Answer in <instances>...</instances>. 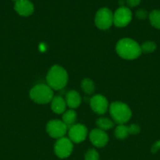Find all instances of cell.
Returning a JSON list of instances; mask_svg holds the SVG:
<instances>
[{"label":"cell","mask_w":160,"mask_h":160,"mask_svg":"<svg viewBox=\"0 0 160 160\" xmlns=\"http://www.w3.org/2000/svg\"><path fill=\"white\" fill-rule=\"evenodd\" d=\"M132 20V12L129 7L120 6L113 14V23L116 27L123 28L128 25Z\"/></svg>","instance_id":"6"},{"label":"cell","mask_w":160,"mask_h":160,"mask_svg":"<svg viewBox=\"0 0 160 160\" xmlns=\"http://www.w3.org/2000/svg\"><path fill=\"white\" fill-rule=\"evenodd\" d=\"M90 107L97 114H104L107 112L108 102L106 98L101 95H96L90 99Z\"/></svg>","instance_id":"10"},{"label":"cell","mask_w":160,"mask_h":160,"mask_svg":"<svg viewBox=\"0 0 160 160\" xmlns=\"http://www.w3.org/2000/svg\"><path fill=\"white\" fill-rule=\"evenodd\" d=\"M67 104L66 102L62 97L55 96L51 101L52 110L57 114H61L66 111Z\"/></svg>","instance_id":"14"},{"label":"cell","mask_w":160,"mask_h":160,"mask_svg":"<svg viewBox=\"0 0 160 160\" xmlns=\"http://www.w3.org/2000/svg\"><path fill=\"white\" fill-rule=\"evenodd\" d=\"M73 144L70 139L61 138L57 140L54 145V152L56 156L61 159L67 158L72 152Z\"/></svg>","instance_id":"8"},{"label":"cell","mask_w":160,"mask_h":160,"mask_svg":"<svg viewBox=\"0 0 160 160\" xmlns=\"http://www.w3.org/2000/svg\"><path fill=\"white\" fill-rule=\"evenodd\" d=\"M82 89L84 91L85 93L88 94V95H91L93 93L94 90H95V87H94V84L90 79L89 78H85L83 80L81 83Z\"/></svg>","instance_id":"18"},{"label":"cell","mask_w":160,"mask_h":160,"mask_svg":"<svg viewBox=\"0 0 160 160\" xmlns=\"http://www.w3.org/2000/svg\"><path fill=\"white\" fill-rule=\"evenodd\" d=\"M76 112L72 109L65 111L63 115V122L67 125V127L73 126L76 120Z\"/></svg>","instance_id":"15"},{"label":"cell","mask_w":160,"mask_h":160,"mask_svg":"<svg viewBox=\"0 0 160 160\" xmlns=\"http://www.w3.org/2000/svg\"><path fill=\"white\" fill-rule=\"evenodd\" d=\"M141 1V0H126V3L130 7H134V6H138Z\"/></svg>","instance_id":"24"},{"label":"cell","mask_w":160,"mask_h":160,"mask_svg":"<svg viewBox=\"0 0 160 160\" xmlns=\"http://www.w3.org/2000/svg\"><path fill=\"white\" fill-rule=\"evenodd\" d=\"M136 16L138 19L140 20H144L147 17L148 13H147V11L144 10V9H139L136 12Z\"/></svg>","instance_id":"22"},{"label":"cell","mask_w":160,"mask_h":160,"mask_svg":"<svg viewBox=\"0 0 160 160\" xmlns=\"http://www.w3.org/2000/svg\"><path fill=\"white\" fill-rule=\"evenodd\" d=\"M14 1H17V0H14Z\"/></svg>","instance_id":"26"},{"label":"cell","mask_w":160,"mask_h":160,"mask_svg":"<svg viewBox=\"0 0 160 160\" xmlns=\"http://www.w3.org/2000/svg\"><path fill=\"white\" fill-rule=\"evenodd\" d=\"M116 52L122 59H135L141 54V46L135 41L130 38L121 39L116 45Z\"/></svg>","instance_id":"1"},{"label":"cell","mask_w":160,"mask_h":160,"mask_svg":"<svg viewBox=\"0 0 160 160\" xmlns=\"http://www.w3.org/2000/svg\"><path fill=\"white\" fill-rule=\"evenodd\" d=\"M65 102L68 107H70L71 109H75L78 107L81 103V97L76 91H70L66 95Z\"/></svg>","instance_id":"13"},{"label":"cell","mask_w":160,"mask_h":160,"mask_svg":"<svg viewBox=\"0 0 160 160\" xmlns=\"http://www.w3.org/2000/svg\"><path fill=\"white\" fill-rule=\"evenodd\" d=\"M85 160H99L98 152L94 149H89L85 155Z\"/></svg>","instance_id":"21"},{"label":"cell","mask_w":160,"mask_h":160,"mask_svg":"<svg viewBox=\"0 0 160 160\" xmlns=\"http://www.w3.org/2000/svg\"><path fill=\"white\" fill-rule=\"evenodd\" d=\"M89 139L93 145L97 148H103L108 142V136L104 131L100 129H94L89 134Z\"/></svg>","instance_id":"11"},{"label":"cell","mask_w":160,"mask_h":160,"mask_svg":"<svg viewBox=\"0 0 160 160\" xmlns=\"http://www.w3.org/2000/svg\"><path fill=\"white\" fill-rule=\"evenodd\" d=\"M151 24L157 29H160V10L154 9L149 14Z\"/></svg>","instance_id":"17"},{"label":"cell","mask_w":160,"mask_h":160,"mask_svg":"<svg viewBox=\"0 0 160 160\" xmlns=\"http://www.w3.org/2000/svg\"><path fill=\"white\" fill-rule=\"evenodd\" d=\"M14 9L22 17H29L34 12V5L29 0H17L14 5Z\"/></svg>","instance_id":"12"},{"label":"cell","mask_w":160,"mask_h":160,"mask_svg":"<svg viewBox=\"0 0 160 160\" xmlns=\"http://www.w3.org/2000/svg\"><path fill=\"white\" fill-rule=\"evenodd\" d=\"M109 112L114 121L119 124L127 123L132 116L130 107L126 104L120 102H115L111 103L109 108Z\"/></svg>","instance_id":"3"},{"label":"cell","mask_w":160,"mask_h":160,"mask_svg":"<svg viewBox=\"0 0 160 160\" xmlns=\"http://www.w3.org/2000/svg\"><path fill=\"white\" fill-rule=\"evenodd\" d=\"M113 23V13L108 8L104 7L99 9L95 16V24L99 29L107 30Z\"/></svg>","instance_id":"5"},{"label":"cell","mask_w":160,"mask_h":160,"mask_svg":"<svg viewBox=\"0 0 160 160\" xmlns=\"http://www.w3.org/2000/svg\"><path fill=\"white\" fill-rule=\"evenodd\" d=\"M141 52L151 53L156 49V45L153 42H145L141 46Z\"/></svg>","instance_id":"20"},{"label":"cell","mask_w":160,"mask_h":160,"mask_svg":"<svg viewBox=\"0 0 160 160\" xmlns=\"http://www.w3.org/2000/svg\"><path fill=\"white\" fill-rule=\"evenodd\" d=\"M129 134H136L140 132V128L136 124H131L128 127Z\"/></svg>","instance_id":"23"},{"label":"cell","mask_w":160,"mask_h":160,"mask_svg":"<svg viewBox=\"0 0 160 160\" xmlns=\"http://www.w3.org/2000/svg\"><path fill=\"white\" fill-rule=\"evenodd\" d=\"M87 128L82 124H75L70 127L68 131L69 139L74 143H80L86 139Z\"/></svg>","instance_id":"9"},{"label":"cell","mask_w":160,"mask_h":160,"mask_svg":"<svg viewBox=\"0 0 160 160\" xmlns=\"http://www.w3.org/2000/svg\"><path fill=\"white\" fill-rule=\"evenodd\" d=\"M67 131V126L61 120H53L46 125V131L53 138L59 139L64 138Z\"/></svg>","instance_id":"7"},{"label":"cell","mask_w":160,"mask_h":160,"mask_svg":"<svg viewBox=\"0 0 160 160\" xmlns=\"http://www.w3.org/2000/svg\"><path fill=\"white\" fill-rule=\"evenodd\" d=\"M115 137L119 139L125 138L130 134L128 127L125 126L124 124H119L115 131Z\"/></svg>","instance_id":"19"},{"label":"cell","mask_w":160,"mask_h":160,"mask_svg":"<svg viewBox=\"0 0 160 160\" xmlns=\"http://www.w3.org/2000/svg\"><path fill=\"white\" fill-rule=\"evenodd\" d=\"M30 98L38 104H47L53 98V89L46 84H37L30 91Z\"/></svg>","instance_id":"4"},{"label":"cell","mask_w":160,"mask_h":160,"mask_svg":"<svg viewBox=\"0 0 160 160\" xmlns=\"http://www.w3.org/2000/svg\"><path fill=\"white\" fill-rule=\"evenodd\" d=\"M97 126L98 127L99 129L102 130V131H107L114 127V122L111 121L108 118L102 117L97 120Z\"/></svg>","instance_id":"16"},{"label":"cell","mask_w":160,"mask_h":160,"mask_svg":"<svg viewBox=\"0 0 160 160\" xmlns=\"http://www.w3.org/2000/svg\"><path fill=\"white\" fill-rule=\"evenodd\" d=\"M159 149H160V141H158V142H155V143L153 145V146L152 147L151 151H152V153H156Z\"/></svg>","instance_id":"25"},{"label":"cell","mask_w":160,"mask_h":160,"mask_svg":"<svg viewBox=\"0 0 160 160\" xmlns=\"http://www.w3.org/2000/svg\"><path fill=\"white\" fill-rule=\"evenodd\" d=\"M67 73L62 67L54 65L50 69L46 75L47 85L53 90H61L67 84Z\"/></svg>","instance_id":"2"}]
</instances>
